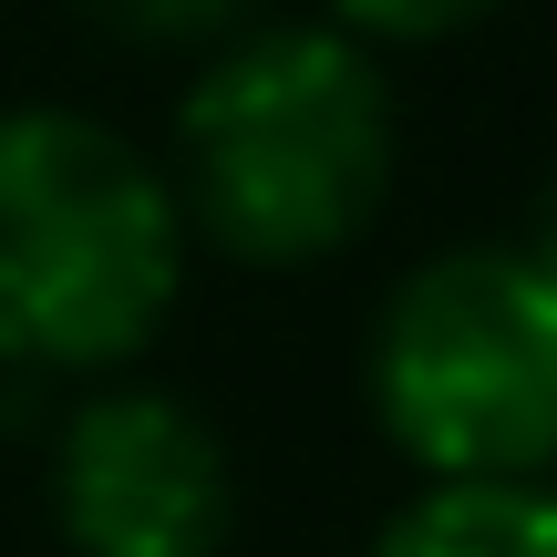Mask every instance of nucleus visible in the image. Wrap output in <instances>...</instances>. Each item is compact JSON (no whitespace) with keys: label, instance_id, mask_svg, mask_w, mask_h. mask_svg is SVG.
<instances>
[{"label":"nucleus","instance_id":"f257e3e1","mask_svg":"<svg viewBox=\"0 0 557 557\" xmlns=\"http://www.w3.org/2000/svg\"><path fill=\"white\" fill-rule=\"evenodd\" d=\"M165 186L197 248L238 269H320L361 248L403 176V103L372 41L331 21H238L197 52L165 124Z\"/></svg>","mask_w":557,"mask_h":557},{"label":"nucleus","instance_id":"f03ea898","mask_svg":"<svg viewBox=\"0 0 557 557\" xmlns=\"http://www.w3.org/2000/svg\"><path fill=\"white\" fill-rule=\"evenodd\" d=\"M176 186L124 124L83 103H0V372H135L186 299Z\"/></svg>","mask_w":557,"mask_h":557},{"label":"nucleus","instance_id":"7ed1b4c3","mask_svg":"<svg viewBox=\"0 0 557 557\" xmlns=\"http://www.w3.org/2000/svg\"><path fill=\"white\" fill-rule=\"evenodd\" d=\"M361 403L413 485L557 475V278L517 238L413 259L361 331Z\"/></svg>","mask_w":557,"mask_h":557},{"label":"nucleus","instance_id":"20e7f679","mask_svg":"<svg viewBox=\"0 0 557 557\" xmlns=\"http://www.w3.org/2000/svg\"><path fill=\"white\" fill-rule=\"evenodd\" d=\"M52 537L73 557H227L238 455L186 393L103 372L52 423Z\"/></svg>","mask_w":557,"mask_h":557},{"label":"nucleus","instance_id":"39448f33","mask_svg":"<svg viewBox=\"0 0 557 557\" xmlns=\"http://www.w3.org/2000/svg\"><path fill=\"white\" fill-rule=\"evenodd\" d=\"M361 557H557V475L537 485H413Z\"/></svg>","mask_w":557,"mask_h":557},{"label":"nucleus","instance_id":"423d86ee","mask_svg":"<svg viewBox=\"0 0 557 557\" xmlns=\"http://www.w3.org/2000/svg\"><path fill=\"white\" fill-rule=\"evenodd\" d=\"M62 11L114 52H218L238 21H259V0H62Z\"/></svg>","mask_w":557,"mask_h":557},{"label":"nucleus","instance_id":"0eeeda50","mask_svg":"<svg viewBox=\"0 0 557 557\" xmlns=\"http://www.w3.org/2000/svg\"><path fill=\"white\" fill-rule=\"evenodd\" d=\"M506 0H320V21L351 41H372V52H434V41H465L485 32Z\"/></svg>","mask_w":557,"mask_h":557},{"label":"nucleus","instance_id":"6e6552de","mask_svg":"<svg viewBox=\"0 0 557 557\" xmlns=\"http://www.w3.org/2000/svg\"><path fill=\"white\" fill-rule=\"evenodd\" d=\"M517 248H527V259H537V269L557 278V165H547V186H537V207H527V238H517Z\"/></svg>","mask_w":557,"mask_h":557}]
</instances>
